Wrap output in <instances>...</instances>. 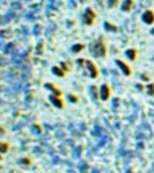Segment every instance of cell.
Segmentation results:
<instances>
[{"label":"cell","mask_w":154,"mask_h":173,"mask_svg":"<svg viewBox=\"0 0 154 173\" xmlns=\"http://www.w3.org/2000/svg\"><path fill=\"white\" fill-rule=\"evenodd\" d=\"M92 50L95 51V54L98 57H106L107 50H106V45H104V38L103 37H100L99 41L92 46Z\"/></svg>","instance_id":"obj_1"},{"label":"cell","mask_w":154,"mask_h":173,"mask_svg":"<svg viewBox=\"0 0 154 173\" xmlns=\"http://www.w3.org/2000/svg\"><path fill=\"white\" fill-rule=\"evenodd\" d=\"M95 18H96V15H95V12H93L92 8H87L85 12H84V22H85L88 26H91V25H93Z\"/></svg>","instance_id":"obj_2"},{"label":"cell","mask_w":154,"mask_h":173,"mask_svg":"<svg viewBox=\"0 0 154 173\" xmlns=\"http://www.w3.org/2000/svg\"><path fill=\"white\" fill-rule=\"evenodd\" d=\"M142 19H143V22L146 23V25H151V23H154V12L151 10H147L143 15H142Z\"/></svg>","instance_id":"obj_3"},{"label":"cell","mask_w":154,"mask_h":173,"mask_svg":"<svg viewBox=\"0 0 154 173\" xmlns=\"http://www.w3.org/2000/svg\"><path fill=\"white\" fill-rule=\"evenodd\" d=\"M85 64H87L88 69H89V76L93 77V79H95V77H98L99 72H98V68H96V65H95L92 61H87V60H85Z\"/></svg>","instance_id":"obj_4"},{"label":"cell","mask_w":154,"mask_h":173,"mask_svg":"<svg viewBox=\"0 0 154 173\" xmlns=\"http://www.w3.org/2000/svg\"><path fill=\"white\" fill-rule=\"evenodd\" d=\"M110 95H111L110 86H108L107 84L102 85V89H100V99H102V100H108V99H110Z\"/></svg>","instance_id":"obj_5"},{"label":"cell","mask_w":154,"mask_h":173,"mask_svg":"<svg viewBox=\"0 0 154 173\" xmlns=\"http://www.w3.org/2000/svg\"><path fill=\"white\" fill-rule=\"evenodd\" d=\"M116 64H118V66L123 71V73L126 75V76H130V75H131V69H130V66H128L127 64H124L122 60H116Z\"/></svg>","instance_id":"obj_6"},{"label":"cell","mask_w":154,"mask_h":173,"mask_svg":"<svg viewBox=\"0 0 154 173\" xmlns=\"http://www.w3.org/2000/svg\"><path fill=\"white\" fill-rule=\"evenodd\" d=\"M50 102L53 103L57 108H64V102L61 100V97H60V96H54V95H51V96H50Z\"/></svg>","instance_id":"obj_7"},{"label":"cell","mask_w":154,"mask_h":173,"mask_svg":"<svg viewBox=\"0 0 154 173\" xmlns=\"http://www.w3.org/2000/svg\"><path fill=\"white\" fill-rule=\"evenodd\" d=\"M46 88H47V89H51V91L54 92V96H61V89L56 88V85H54V84H50V83H47V84H46Z\"/></svg>","instance_id":"obj_8"},{"label":"cell","mask_w":154,"mask_h":173,"mask_svg":"<svg viewBox=\"0 0 154 173\" xmlns=\"http://www.w3.org/2000/svg\"><path fill=\"white\" fill-rule=\"evenodd\" d=\"M126 54H127V57L131 60V61H134L135 58H137V50L135 49H130V50L126 51Z\"/></svg>","instance_id":"obj_9"},{"label":"cell","mask_w":154,"mask_h":173,"mask_svg":"<svg viewBox=\"0 0 154 173\" xmlns=\"http://www.w3.org/2000/svg\"><path fill=\"white\" fill-rule=\"evenodd\" d=\"M131 8H133V0H126V1H124V4H123V8H122V10L127 12V11H131Z\"/></svg>","instance_id":"obj_10"},{"label":"cell","mask_w":154,"mask_h":173,"mask_svg":"<svg viewBox=\"0 0 154 173\" xmlns=\"http://www.w3.org/2000/svg\"><path fill=\"white\" fill-rule=\"evenodd\" d=\"M53 73L57 75V76H61V77L65 76V71H62L61 68H58V66H54V68H53Z\"/></svg>","instance_id":"obj_11"},{"label":"cell","mask_w":154,"mask_h":173,"mask_svg":"<svg viewBox=\"0 0 154 173\" xmlns=\"http://www.w3.org/2000/svg\"><path fill=\"white\" fill-rule=\"evenodd\" d=\"M85 46L82 45V43H80V45H76V46H73V51H76V53H78L80 50H82Z\"/></svg>","instance_id":"obj_12"},{"label":"cell","mask_w":154,"mask_h":173,"mask_svg":"<svg viewBox=\"0 0 154 173\" xmlns=\"http://www.w3.org/2000/svg\"><path fill=\"white\" fill-rule=\"evenodd\" d=\"M106 27H107L108 30H112V31H116V30H118V27H116V26H112L111 23H110V22H106Z\"/></svg>","instance_id":"obj_13"},{"label":"cell","mask_w":154,"mask_h":173,"mask_svg":"<svg viewBox=\"0 0 154 173\" xmlns=\"http://www.w3.org/2000/svg\"><path fill=\"white\" fill-rule=\"evenodd\" d=\"M7 150H8V145L7 143H1V153H7Z\"/></svg>","instance_id":"obj_14"},{"label":"cell","mask_w":154,"mask_h":173,"mask_svg":"<svg viewBox=\"0 0 154 173\" xmlns=\"http://www.w3.org/2000/svg\"><path fill=\"white\" fill-rule=\"evenodd\" d=\"M118 3H119V0H110V4H108V5H110L111 8H114V7L118 4Z\"/></svg>","instance_id":"obj_15"},{"label":"cell","mask_w":154,"mask_h":173,"mask_svg":"<svg viewBox=\"0 0 154 173\" xmlns=\"http://www.w3.org/2000/svg\"><path fill=\"white\" fill-rule=\"evenodd\" d=\"M149 93L150 95H154V84H150L149 85Z\"/></svg>","instance_id":"obj_16"},{"label":"cell","mask_w":154,"mask_h":173,"mask_svg":"<svg viewBox=\"0 0 154 173\" xmlns=\"http://www.w3.org/2000/svg\"><path fill=\"white\" fill-rule=\"evenodd\" d=\"M69 97H70V100H73V102H77V97L76 96H72V95H70Z\"/></svg>","instance_id":"obj_17"},{"label":"cell","mask_w":154,"mask_h":173,"mask_svg":"<svg viewBox=\"0 0 154 173\" xmlns=\"http://www.w3.org/2000/svg\"><path fill=\"white\" fill-rule=\"evenodd\" d=\"M143 80H147V81H149L150 77H149V76H146V75H143Z\"/></svg>","instance_id":"obj_18"},{"label":"cell","mask_w":154,"mask_h":173,"mask_svg":"<svg viewBox=\"0 0 154 173\" xmlns=\"http://www.w3.org/2000/svg\"><path fill=\"white\" fill-rule=\"evenodd\" d=\"M151 34H153V35H154V29H153V30H151Z\"/></svg>","instance_id":"obj_19"},{"label":"cell","mask_w":154,"mask_h":173,"mask_svg":"<svg viewBox=\"0 0 154 173\" xmlns=\"http://www.w3.org/2000/svg\"><path fill=\"white\" fill-rule=\"evenodd\" d=\"M82 1H85V0H82Z\"/></svg>","instance_id":"obj_20"}]
</instances>
